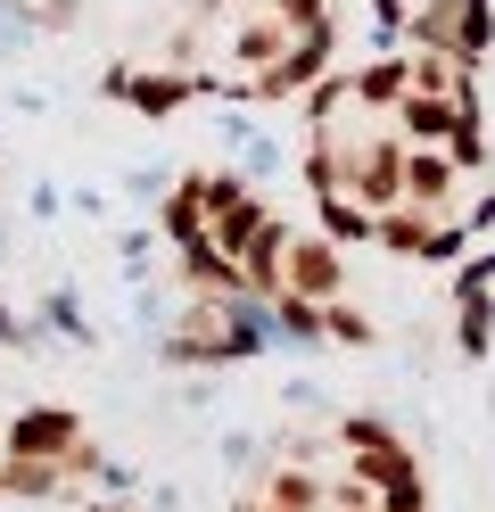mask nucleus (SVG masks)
<instances>
[{
    "instance_id": "f03ea898",
    "label": "nucleus",
    "mask_w": 495,
    "mask_h": 512,
    "mask_svg": "<svg viewBox=\"0 0 495 512\" xmlns=\"http://www.w3.org/2000/svg\"><path fill=\"white\" fill-rule=\"evenodd\" d=\"M289 42H297V34H289L281 17H248L240 34H231V50H240L248 67H281V58H289Z\"/></svg>"
},
{
    "instance_id": "7ed1b4c3",
    "label": "nucleus",
    "mask_w": 495,
    "mask_h": 512,
    "mask_svg": "<svg viewBox=\"0 0 495 512\" xmlns=\"http://www.w3.org/2000/svg\"><path fill=\"white\" fill-rule=\"evenodd\" d=\"M124 91H132V100H141L149 116H165V108H174V100H182V83H174V75H132Z\"/></svg>"
},
{
    "instance_id": "20e7f679",
    "label": "nucleus",
    "mask_w": 495,
    "mask_h": 512,
    "mask_svg": "<svg viewBox=\"0 0 495 512\" xmlns=\"http://www.w3.org/2000/svg\"><path fill=\"white\" fill-rule=\"evenodd\" d=\"M231 9H256V0H231Z\"/></svg>"
},
{
    "instance_id": "f257e3e1",
    "label": "nucleus",
    "mask_w": 495,
    "mask_h": 512,
    "mask_svg": "<svg viewBox=\"0 0 495 512\" xmlns=\"http://www.w3.org/2000/svg\"><path fill=\"white\" fill-rule=\"evenodd\" d=\"M281 290H289V298H314V306H330V298L347 290L339 248H330V240H289V273H281Z\"/></svg>"
}]
</instances>
